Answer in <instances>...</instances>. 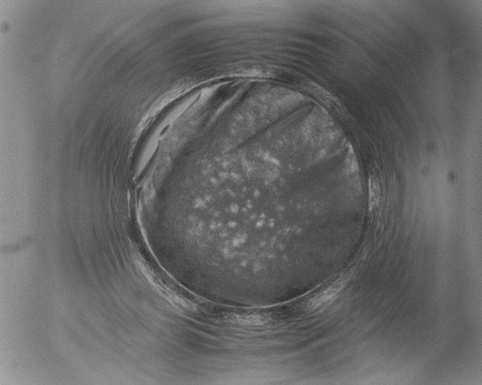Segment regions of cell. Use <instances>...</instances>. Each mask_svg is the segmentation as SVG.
I'll return each mask as SVG.
<instances>
[{
    "label": "cell",
    "mask_w": 482,
    "mask_h": 385,
    "mask_svg": "<svg viewBox=\"0 0 482 385\" xmlns=\"http://www.w3.org/2000/svg\"><path fill=\"white\" fill-rule=\"evenodd\" d=\"M343 285V282H336L335 283L330 285L328 288L319 291L311 300V306L312 308H316L334 297L341 289Z\"/></svg>",
    "instance_id": "1"
},
{
    "label": "cell",
    "mask_w": 482,
    "mask_h": 385,
    "mask_svg": "<svg viewBox=\"0 0 482 385\" xmlns=\"http://www.w3.org/2000/svg\"><path fill=\"white\" fill-rule=\"evenodd\" d=\"M370 204L372 206H379L380 201V187L376 179H371L370 187Z\"/></svg>",
    "instance_id": "2"
}]
</instances>
